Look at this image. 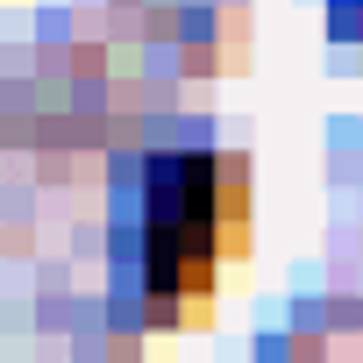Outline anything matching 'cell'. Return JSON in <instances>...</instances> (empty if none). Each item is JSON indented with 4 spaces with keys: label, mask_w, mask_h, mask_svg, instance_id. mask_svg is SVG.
Returning a JSON list of instances; mask_svg holds the SVG:
<instances>
[{
    "label": "cell",
    "mask_w": 363,
    "mask_h": 363,
    "mask_svg": "<svg viewBox=\"0 0 363 363\" xmlns=\"http://www.w3.org/2000/svg\"><path fill=\"white\" fill-rule=\"evenodd\" d=\"M242 157L178 150L150 164V292L200 299L221 250H242Z\"/></svg>",
    "instance_id": "cell-1"
},
{
    "label": "cell",
    "mask_w": 363,
    "mask_h": 363,
    "mask_svg": "<svg viewBox=\"0 0 363 363\" xmlns=\"http://www.w3.org/2000/svg\"><path fill=\"white\" fill-rule=\"evenodd\" d=\"M349 36L363 43V0H349Z\"/></svg>",
    "instance_id": "cell-2"
}]
</instances>
